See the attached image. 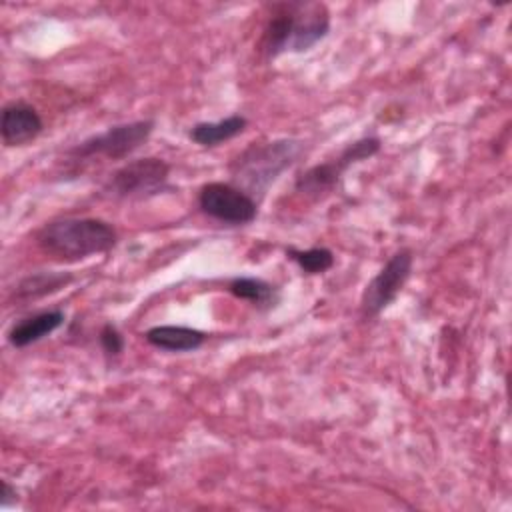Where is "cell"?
<instances>
[{
	"instance_id": "1",
	"label": "cell",
	"mask_w": 512,
	"mask_h": 512,
	"mask_svg": "<svg viewBox=\"0 0 512 512\" xmlns=\"http://www.w3.org/2000/svg\"><path fill=\"white\" fill-rule=\"evenodd\" d=\"M330 32V12L318 2H284L268 18L260 50L268 58L292 52H308Z\"/></svg>"
},
{
	"instance_id": "2",
	"label": "cell",
	"mask_w": 512,
	"mask_h": 512,
	"mask_svg": "<svg viewBox=\"0 0 512 512\" xmlns=\"http://www.w3.org/2000/svg\"><path fill=\"white\" fill-rule=\"evenodd\" d=\"M116 228L100 218H58L36 232L38 248L56 260H82L112 250Z\"/></svg>"
},
{
	"instance_id": "3",
	"label": "cell",
	"mask_w": 512,
	"mask_h": 512,
	"mask_svg": "<svg viewBox=\"0 0 512 512\" xmlns=\"http://www.w3.org/2000/svg\"><path fill=\"white\" fill-rule=\"evenodd\" d=\"M304 152V142L294 138H278L270 142H252L242 150L230 164V174L234 184L254 194H264V190L288 170Z\"/></svg>"
},
{
	"instance_id": "4",
	"label": "cell",
	"mask_w": 512,
	"mask_h": 512,
	"mask_svg": "<svg viewBox=\"0 0 512 512\" xmlns=\"http://www.w3.org/2000/svg\"><path fill=\"white\" fill-rule=\"evenodd\" d=\"M380 148H382V142L378 136H364L360 140H354L336 158L322 162V164H314L308 170H304L296 178L294 188L300 194L320 198V196L332 192L340 184L342 174L350 166L376 156L380 152Z\"/></svg>"
},
{
	"instance_id": "5",
	"label": "cell",
	"mask_w": 512,
	"mask_h": 512,
	"mask_svg": "<svg viewBox=\"0 0 512 512\" xmlns=\"http://www.w3.org/2000/svg\"><path fill=\"white\" fill-rule=\"evenodd\" d=\"M170 164L156 156L130 160L114 170L104 184V192L120 200H142L156 196L168 186Z\"/></svg>"
},
{
	"instance_id": "6",
	"label": "cell",
	"mask_w": 512,
	"mask_h": 512,
	"mask_svg": "<svg viewBox=\"0 0 512 512\" xmlns=\"http://www.w3.org/2000/svg\"><path fill=\"white\" fill-rule=\"evenodd\" d=\"M154 120H134L106 128L78 142L68 154L74 160H86L94 156H104L108 160H122L136 152L154 132Z\"/></svg>"
},
{
	"instance_id": "7",
	"label": "cell",
	"mask_w": 512,
	"mask_h": 512,
	"mask_svg": "<svg viewBox=\"0 0 512 512\" xmlns=\"http://www.w3.org/2000/svg\"><path fill=\"white\" fill-rule=\"evenodd\" d=\"M412 264L414 254L410 248H400L386 260V264L378 270V274L366 284L362 292L360 316L364 320L380 316L396 300L412 274Z\"/></svg>"
},
{
	"instance_id": "8",
	"label": "cell",
	"mask_w": 512,
	"mask_h": 512,
	"mask_svg": "<svg viewBox=\"0 0 512 512\" xmlns=\"http://www.w3.org/2000/svg\"><path fill=\"white\" fill-rule=\"evenodd\" d=\"M198 208L228 226H244L256 220L258 202L230 182H208L198 192Z\"/></svg>"
},
{
	"instance_id": "9",
	"label": "cell",
	"mask_w": 512,
	"mask_h": 512,
	"mask_svg": "<svg viewBox=\"0 0 512 512\" xmlns=\"http://www.w3.org/2000/svg\"><path fill=\"white\" fill-rule=\"evenodd\" d=\"M44 128L38 110L26 102H8L2 108L0 132L6 146H24L32 142Z\"/></svg>"
},
{
	"instance_id": "10",
	"label": "cell",
	"mask_w": 512,
	"mask_h": 512,
	"mask_svg": "<svg viewBox=\"0 0 512 512\" xmlns=\"http://www.w3.org/2000/svg\"><path fill=\"white\" fill-rule=\"evenodd\" d=\"M64 318L66 316L62 310H44L26 316L12 324V328L8 330V342L14 348H26L58 330L64 324Z\"/></svg>"
},
{
	"instance_id": "11",
	"label": "cell",
	"mask_w": 512,
	"mask_h": 512,
	"mask_svg": "<svg viewBox=\"0 0 512 512\" xmlns=\"http://www.w3.org/2000/svg\"><path fill=\"white\" fill-rule=\"evenodd\" d=\"M144 338L150 346L166 352H192L206 342V334L202 330L178 324L152 326L144 332Z\"/></svg>"
},
{
	"instance_id": "12",
	"label": "cell",
	"mask_w": 512,
	"mask_h": 512,
	"mask_svg": "<svg viewBox=\"0 0 512 512\" xmlns=\"http://www.w3.org/2000/svg\"><path fill=\"white\" fill-rule=\"evenodd\" d=\"M248 120L240 114H230L222 120H214V122H198L190 128L188 136L194 144L202 146V148H212L218 146L226 140H232L236 136H240L246 128Z\"/></svg>"
},
{
	"instance_id": "13",
	"label": "cell",
	"mask_w": 512,
	"mask_h": 512,
	"mask_svg": "<svg viewBox=\"0 0 512 512\" xmlns=\"http://www.w3.org/2000/svg\"><path fill=\"white\" fill-rule=\"evenodd\" d=\"M228 292L238 298V300H246L250 302L254 308L258 310H272L278 302H280V290L262 280V278H254V276H236L228 282Z\"/></svg>"
},
{
	"instance_id": "14",
	"label": "cell",
	"mask_w": 512,
	"mask_h": 512,
	"mask_svg": "<svg viewBox=\"0 0 512 512\" xmlns=\"http://www.w3.org/2000/svg\"><path fill=\"white\" fill-rule=\"evenodd\" d=\"M68 282H72V274L68 272H40L26 276L18 288H16V298L18 300H36L46 294H52L60 288H64Z\"/></svg>"
},
{
	"instance_id": "15",
	"label": "cell",
	"mask_w": 512,
	"mask_h": 512,
	"mask_svg": "<svg viewBox=\"0 0 512 512\" xmlns=\"http://www.w3.org/2000/svg\"><path fill=\"white\" fill-rule=\"evenodd\" d=\"M286 256L306 274H324L334 266V252L324 246H314L308 250L288 248Z\"/></svg>"
},
{
	"instance_id": "16",
	"label": "cell",
	"mask_w": 512,
	"mask_h": 512,
	"mask_svg": "<svg viewBox=\"0 0 512 512\" xmlns=\"http://www.w3.org/2000/svg\"><path fill=\"white\" fill-rule=\"evenodd\" d=\"M98 340H100V346H102V350L108 358H116L124 352V336L120 334V330L112 322H106L100 328Z\"/></svg>"
},
{
	"instance_id": "17",
	"label": "cell",
	"mask_w": 512,
	"mask_h": 512,
	"mask_svg": "<svg viewBox=\"0 0 512 512\" xmlns=\"http://www.w3.org/2000/svg\"><path fill=\"white\" fill-rule=\"evenodd\" d=\"M2 488H4V492H2V496H4V498H2V504H6V502L10 500V496H16V490H14L6 480L2 482Z\"/></svg>"
}]
</instances>
